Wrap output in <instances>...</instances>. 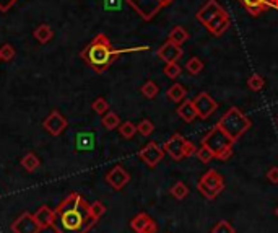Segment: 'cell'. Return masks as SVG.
Segmentation results:
<instances>
[{
  "mask_svg": "<svg viewBox=\"0 0 278 233\" xmlns=\"http://www.w3.org/2000/svg\"><path fill=\"white\" fill-rule=\"evenodd\" d=\"M80 57L85 60L89 68H93L96 73L106 72L117 57V51L111 44V39L106 34L98 33L89 41L86 47H83L80 52Z\"/></svg>",
  "mask_w": 278,
  "mask_h": 233,
  "instance_id": "obj_1",
  "label": "cell"
},
{
  "mask_svg": "<svg viewBox=\"0 0 278 233\" xmlns=\"http://www.w3.org/2000/svg\"><path fill=\"white\" fill-rule=\"evenodd\" d=\"M96 222L98 220H95L89 215V204L81 197L76 209L57 214L54 230L59 233H88L96 225Z\"/></svg>",
  "mask_w": 278,
  "mask_h": 233,
  "instance_id": "obj_2",
  "label": "cell"
},
{
  "mask_svg": "<svg viewBox=\"0 0 278 233\" xmlns=\"http://www.w3.org/2000/svg\"><path fill=\"white\" fill-rule=\"evenodd\" d=\"M217 126L228 137H231L233 142H236L246 134V131H249V127L252 126V122L244 113L241 111L239 108L233 106V108H229L223 116H221V119L218 121Z\"/></svg>",
  "mask_w": 278,
  "mask_h": 233,
  "instance_id": "obj_3",
  "label": "cell"
},
{
  "mask_svg": "<svg viewBox=\"0 0 278 233\" xmlns=\"http://www.w3.org/2000/svg\"><path fill=\"white\" fill-rule=\"evenodd\" d=\"M233 143L234 142L231 137H228L217 124H215L202 139V145L210 150L215 155V159L220 162H226L228 159H231Z\"/></svg>",
  "mask_w": 278,
  "mask_h": 233,
  "instance_id": "obj_4",
  "label": "cell"
},
{
  "mask_svg": "<svg viewBox=\"0 0 278 233\" xmlns=\"http://www.w3.org/2000/svg\"><path fill=\"white\" fill-rule=\"evenodd\" d=\"M225 189V180L218 171L208 170L207 173L197 181V191L205 199H215Z\"/></svg>",
  "mask_w": 278,
  "mask_h": 233,
  "instance_id": "obj_5",
  "label": "cell"
},
{
  "mask_svg": "<svg viewBox=\"0 0 278 233\" xmlns=\"http://www.w3.org/2000/svg\"><path fill=\"white\" fill-rule=\"evenodd\" d=\"M124 2H127L143 20H151L172 0H124Z\"/></svg>",
  "mask_w": 278,
  "mask_h": 233,
  "instance_id": "obj_6",
  "label": "cell"
},
{
  "mask_svg": "<svg viewBox=\"0 0 278 233\" xmlns=\"http://www.w3.org/2000/svg\"><path fill=\"white\" fill-rule=\"evenodd\" d=\"M192 103H194V106H196L197 116L200 119H208L218 108V103L205 92H200L199 95H196Z\"/></svg>",
  "mask_w": 278,
  "mask_h": 233,
  "instance_id": "obj_7",
  "label": "cell"
},
{
  "mask_svg": "<svg viewBox=\"0 0 278 233\" xmlns=\"http://www.w3.org/2000/svg\"><path fill=\"white\" fill-rule=\"evenodd\" d=\"M67 126H68L67 118H64V116H62V114L57 111V109H54V111H51V113L44 118V121H43L44 131H47L52 137L60 135V134L67 129Z\"/></svg>",
  "mask_w": 278,
  "mask_h": 233,
  "instance_id": "obj_8",
  "label": "cell"
},
{
  "mask_svg": "<svg viewBox=\"0 0 278 233\" xmlns=\"http://www.w3.org/2000/svg\"><path fill=\"white\" fill-rule=\"evenodd\" d=\"M164 153H166L164 148L159 147L156 142H148L147 145L138 152V157H140V160L145 165H148L150 168H155L158 163L163 160Z\"/></svg>",
  "mask_w": 278,
  "mask_h": 233,
  "instance_id": "obj_9",
  "label": "cell"
},
{
  "mask_svg": "<svg viewBox=\"0 0 278 233\" xmlns=\"http://www.w3.org/2000/svg\"><path fill=\"white\" fill-rule=\"evenodd\" d=\"M129 181H130V175L122 165H116L106 173V183L114 191H122L129 184Z\"/></svg>",
  "mask_w": 278,
  "mask_h": 233,
  "instance_id": "obj_10",
  "label": "cell"
},
{
  "mask_svg": "<svg viewBox=\"0 0 278 233\" xmlns=\"http://www.w3.org/2000/svg\"><path fill=\"white\" fill-rule=\"evenodd\" d=\"M41 230L43 228L39 227L36 218H34V215L30 214V212H25V214H22L12 223L13 233H39Z\"/></svg>",
  "mask_w": 278,
  "mask_h": 233,
  "instance_id": "obj_11",
  "label": "cell"
},
{
  "mask_svg": "<svg viewBox=\"0 0 278 233\" xmlns=\"http://www.w3.org/2000/svg\"><path fill=\"white\" fill-rule=\"evenodd\" d=\"M186 139L180 134H174V135H171L168 140L164 142V152L168 153L169 157L174 162H180L182 159H186L184 157V147H186Z\"/></svg>",
  "mask_w": 278,
  "mask_h": 233,
  "instance_id": "obj_12",
  "label": "cell"
},
{
  "mask_svg": "<svg viewBox=\"0 0 278 233\" xmlns=\"http://www.w3.org/2000/svg\"><path fill=\"white\" fill-rule=\"evenodd\" d=\"M130 228L134 230L135 233H156L158 225L148 214L140 212V214H137L130 220Z\"/></svg>",
  "mask_w": 278,
  "mask_h": 233,
  "instance_id": "obj_13",
  "label": "cell"
},
{
  "mask_svg": "<svg viewBox=\"0 0 278 233\" xmlns=\"http://www.w3.org/2000/svg\"><path fill=\"white\" fill-rule=\"evenodd\" d=\"M229 25H231V20H229L228 12L223 9L218 15H215L210 22L205 25V28L210 31L213 36H221V34L229 28Z\"/></svg>",
  "mask_w": 278,
  "mask_h": 233,
  "instance_id": "obj_14",
  "label": "cell"
},
{
  "mask_svg": "<svg viewBox=\"0 0 278 233\" xmlns=\"http://www.w3.org/2000/svg\"><path fill=\"white\" fill-rule=\"evenodd\" d=\"M158 57L164 60L166 64H171V62H177V60L182 57V49L180 46L172 43L171 39H168L166 43L158 49Z\"/></svg>",
  "mask_w": 278,
  "mask_h": 233,
  "instance_id": "obj_15",
  "label": "cell"
},
{
  "mask_svg": "<svg viewBox=\"0 0 278 233\" xmlns=\"http://www.w3.org/2000/svg\"><path fill=\"white\" fill-rule=\"evenodd\" d=\"M221 10H223V7H221L217 0H208L202 9L196 13V18H197V22H200L205 26L215 15H218Z\"/></svg>",
  "mask_w": 278,
  "mask_h": 233,
  "instance_id": "obj_16",
  "label": "cell"
},
{
  "mask_svg": "<svg viewBox=\"0 0 278 233\" xmlns=\"http://www.w3.org/2000/svg\"><path fill=\"white\" fill-rule=\"evenodd\" d=\"M34 218H36V222L39 223L41 228H49V227H54V222L55 218H57V214H55V210H52L49 205H41V207L34 212Z\"/></svg>",
  "mask_w": 278,
  "mask_h": 233,
  "instance_id": "obj_17",
  "label": "cell"
},
{
  "mask_svg": "<svg viewBox=\"0 0 278 233\" xmlns=\"http://www.w3.org/2000/svg\"><path fill=\"white\" fill-rule=\"evenodd\" d=\"M95 134L91 132H80L75 137V150L76 152H89L95 148Z\"/></svg>",
  "mask_w": 278,
  "mask_h": 233,
  "instance_id": "obj_18",
  "label": "cell"
},
{
  "mask_svg": "<svg viewBox=\"0 0 278 233\" xmlns=\"http://www.w3.org/2000/svg\"><path fill=\"white\" fill-rule=\"evenodd\" d=\"M177 114H179V118L182 119V121H186V122H192L196 118H199L197 111H196V106H194L192 100H187V101L182 103V105H179Z\"/></svg>",
  "mask_w": 278,
  "mask_h": 233,
  "instance_id": "obj_19",
  "label": "cell"
},
{
  "mask_svg": "<svg viewBox=\"0 0 278 233\" xmlns=\"http://www.w3.org/2000/svg\"><path fill=\"white\" fill-rule=\"evenodd\" d=\"M20 165H22V168L26 170L28 173H33V171H36L41 167V160H39V157L34 152H28V153H25L22 157Z\"/></svg>",
  "mask_w": 278,
  "mask_h": 233,
  "instance_id": "obj_20",
  "label": "cell"
},
{
  "mask_svg": "<svg viewBox=\"0 0 278 233\" xmlns=\"http://www.w3.org/2000/svg\"><path fill=\"white\" fill-rule=\"evenodd\" d=\"M81 199V196L78 193H70L64 201H62L59 205H57V209H55V214H62V212H67V210H73L76 209V205H78Z\"/></svg>",
  "mask_w": 278,
  "mask_h": 233,
  "instance_id": "obj_21",
  "label": "cell"
},
{
  "mask_svg": "<svg viewBox=\"0 0 278 233\" xmlns=\"http://www.w3.org/2000/svg\"><path fill=\"white\" fill-rule=\"evenodd\" d=\"M33 36H34V39H36L39 44H46V43H49V41L54 38V31H52V28L49 25L43 23V25H39L38 28L33 31Z\"/></svg>",
  "mask_w": 278,
  "mask_h": 233,
  "instance_id": "obj_22",
  "label": "cell"
},
{
  "mask_svg": "<svg viewBox=\"0 0 278 233\" xmlns=\"http://www.w3.org/2000/svg\"><path fill=\"white\" fill-rule=\"evenodd\" d=\"M252 17H259L265 10V0H238Z\"/></svg>",
  "mask_w": 278,
  "mask_h": 233,
  "instance_id": "obj_23",
  "label": "cell"
},
{
  "mask_svg": "<svg viewBox=\"0 0 278 233\" xmlns=\"http://www.w3.org/2000/svg\"><path fill=\"white\" fill-rule=\"evenodd\" d=\"M101 124H103L104 129H108V131H114V129H117V127L121 126V118L116 113L108 111L106 114H103Z\"/></svg>",
  "mask_w": 278,
  "mask_h": 233,
  "instance_id": "obj_24",
  "label": "cell"
},
{
  "mask_svg": "<svg viewBox=\"0 0 278 233\" xmlns=\"http://www.w3.org/2000/svg\"><path fill=\"white\" fill-rule=\"evenodd\" d=\"M168 39H171L172 43L176 44H184L187 39H189V33H187V30L184 28V26H174V28L171 30Z\"/></svg>",
  "mask_w": 278,
  "mask_h": 233,
  "instance_id": "obj_25",
  "label": "cell"
},
{
  "mask_svg": "<svg viewBox=\"0 0 278 233\" xmlns=\"http://www.w3.org/2000/svg\"><path fill=\"white\" fill-rule=\"evenodd\" d=\"M166 95H168V98L171 101H174V103H179V101H182L186 98V88L180 85V84H172L169 88H168V92H166Z\"/></svg>",
  "mask_w": 278,
  "mask_h": 233,
  "instance_id": "obj_26",
  "label": "cell"
},
{
  "mask_svg": "<svg viewBox=\"0 0 278 233\" xmlns=\"http://www.w3.org/2000/svg\"><path fill=\"white\" fill-rule=\"evenodd\" d=\"M169 193H171L172 197H174V199L182 201V199H186L187 196H189V188H187L186 183L177 181V183L174 184V186H172V188L169 189Z\"/></svg>",
  "mask_w": 278,
  "mask_h": 233,
  "instance_id": "obj_27",
  "label": "cell"
},
{
  "mask_svg": "<svg viewBox=\"0 0 278 233\" xmlns=\"http://www.w3.org/2000/svg\"><path fill=\"white\" fill-rule=\"evenodd\" d=\"M117 129H119V134L124 137V139H132V137L137 134V126L134 124V122H130V121L121 122V126Z\"/></svg>",
  "mask_w": 278,
  "mask_h": 233,
  "instance_id": "obj_28",
  "label": "cell"
},
{
  "mask_svg": "<svg viewBox=\"0 0 278 233\" xmlns=\"http://www.w3.org/2000/svg\"><path fill=\"white\" fill-rule=\"evenodd\" d=\"M104 214H106V205L101 201H95L93 204H89V215H91L95 220H100Z\"/></svg>",
  "mask_w": 278,
  "mask_h": 233,
  "instance_id": "obj_29",
  "label": "cell"
},
{
  "mask_svg": "<svg viewBox=\"0 0 278 233\" xmlns=\"http://www.w3.org/2000/svg\"><path fill=\"white\" fill-rule=\"evenodd\" d=\"M142 95L145 98H148V100H153L158 95V85L155 84L153 80H148V82H145V85L142 87Z\"/></svg>",
  "mask_w": 278,
  "mask_h": 233,
  "instance_id": "obj_30",
  "label": "cell"
},
{
  "mask_svg": "<svg viewBox=\"0 0 278 233\" xmlns=\"http://www.w3.org/2000/svg\"><path fill=\"white\" fill-rule=\"evenodd\" d=\"M263 85H265V79H263L262 75L254 73L247 79V87L251 88L252 92H260L263 88Z\"/></svg>",
  "mask_w": 278,
  "mask_h": 233,
  "instance_id": "obj_31",
  "label": "cell"
},
{
  "mask_svg": "<svg viewBox=\"0 0 278 233\" xmlns=\"http://www.w3.org/2000/svg\"><path fill=\"white\" fill-rule=\"evenodd\" d=\"M186 68H187V72H189V73L197 75V73H200L204 70V62L199 57H191L189 60H187Z\"/></svg>",
  "mask_w": 278,
  "mask_h": 233,
  "instance_id": "obj_32",
  "label": "cell"
},
{
  "mask_svg": "<svg viewBox=\"0 0 278 233\" xmlns=\"http://www.w3.org/2000/svg\"><path fill=\"white\" fill-rule=\"evenodd\" d=\"M153 131H155V126H153V122L150 119H142L137 124V132L140 134V135H143V137L151 135Z\"/></svg>",
  "mask_w": 278,
  "mask_h": 233,
  "instance_id": "obj_33",
  "label": "cell"
},
{
  "mask_svg": "<svg viewBox=\"0 0 278 233\" xmlns=\"http://www.w3.org/2000/svg\"><path fill=\"white\" fill-rule=\"evenodd\" d=\"M91 108H93V111H95L96 114L103 116V114H106V113L109 111V103L106 101V98L100 97V98H96V100L93 101Z\"/></svg>",
  "mask_w": 278,
  "mask_h": 233,
  "instance_id": "obj_34",
  "label": "cell"
},
{
  "mask_svg": "<svg viewBox=\"0 0 278 233\" xmlns=\"http://www.w3.org/2000/svg\"><path fill=\"white\" fill-rule=\"evenodd\" d=\"M196 157H197V160L200 163H205V165H207V163H210L215 159V155L204 145H200V148L196 150Z\"/></svg>",
  "mask_w": 278,
  "mask_h": 233,
  "instance_id": "obj_35",
  "label": "cell"
},
{
  "mask_svg": "<svg viewBox=\"0 0 278 233\" xmlns=\"http://www.w3.org/2000/svg\"><path fill=\"white\" fill-rule=\"evenodd\" d=\"M180 72H182V67H180L177 62L166 64V67H164V75H166L168 79H171V80L177 79L179 75H180Z\"/></svg>",
  "mask_w": 278,
  "mask_h": 233,
  "instance_id": "obj_36",
  "label": "cell"
},
{
  "mask_svg": "<svg viewBox=\"0 0 278 233\" xmlns=\"http://www.w3.org/2000/svg\"><path fill=\"white\" fill-rule=\"evenodd\" d=\"M15 54H17L15 47H13L10 43H5L2 47H0V59L5 60V62H10V60L15 57Z\"/></svg>",
  "mask_w": 278,
  "mask_h": 233,
  "instance_id": "obj_37",
  "label": "cell"
},
{
  "mask_svg": "<svg viewBox=\"0 0 278 233\" xmlns=\"http://www.w3.org/2000/svg\"><path fill=\"white\" fill-rule=\"evenodd\" d=\"M212 233H236V230H234V227L228 220H220L212 228Z\"/></svg>",
  "mask_w": 278,
  "mask_h": 233,
  "instance_id": "obj_38",
  "label": "cell"
},
{
  "mask_svg": "<svg viewBox=\"0 0 278 233\" xmlns=\"http://www.w3.org/2000/svg\"><path fill=\"white\" fill-rule=\"evenodd\" d=\"M267 180L272 184H278V167H272L267 171Z\"/></svg>",
  "mask_w": 278,
  "mask_h": 233,
  "instance_id": "obj_39",
  "label": "cell"
},
{
  "mask_svg": "<svg viewBox=\"0 0 278 233\" xmlns=\"http://www.w3.org/2000/svg\"><path fill=\"white\" fill-rule=\"evenodd\" d=\"M17 2H18V0H0V12L7 13Z\"/></svg>",
  "mask_w": 278,
  "mask_h": 233,
  "instance_id": "obj_40",
  "label": "cell"
},
{
  "mask_svg": "<svg viewBox=\"0 0 278 233\" xmlns=\"http://www.w3.org/2000/svg\"><path fill=\"white\" fill-rule=\"evenodd\" d=\"M196 145H194L192 142L187 140L186 142V147H184V157H192V155H196Z\"/></svg>",
  "mask_w": 278,
  "mask_h": 233,
  "instance_id": "obj_41",
  "label": "cell"
},
{
  "mask_svg": "<svg viewBox=\"0 0 278 233\" xmlns=\"http://www.w3.org/2000/svg\"><path fill=\"white\" fill-rule=\"evenodd\" d=\"M265 9H275V10H278V0H265Z\"/></svg>",
  "mask_w": 278,
  "mask_h": 233,
  "instance_id": "obj_42",
  "label": "cell"
},
{
  "mask_svg": "<svg viewBox=\"0 0 278 233\" xmlns=\"http://www.w3.org/2000/svg\"><path fill=\"white\" fill-rule=\"evenodd\" d=\"M275 215H276V217H278V207H276V209H275Z\"/></svg>",
  "mask_w": 278,
  "mask_h": 233,
  "instance_id": "obj_43",
  "label": "cell"
},
{
  "mask_svg": "<svg viewBox=\"0 0 278 233\" xmlns=\"http://www.w3.org/2000/svg\"><path fill=\"white\" fill-rule=\"evenodd\" d=\"M276 124H278V116H276Z\"/></svg>",
  "mask_w": 278,
  "mask_h": 233,
  "instance_id": "obj_44",
  "label": "cell"
},
{
  "mask_svg": "<svg viewBox=\"0 0 278 233\" xmlns=\"http://www.w3.org/2000/svg\"><path fill=\"white\" fill-rule=\"evenodd\" d=\"M54 233H59V231H54Z\"/></svg>",
  "mask_w": 278,
  "mask_h": 233,
  "instance_id": "obj_45",
  "label": "cell"
},
{
  "mask_svg": "<svg viewBox=\"0 0 278 233\" xmlns=\"http://www.w3.org/2000/svg\"><path fill=\"white\" fill-rule=\"evenodd\" d=\"M0 60H2V59H0Z\"/></svg>",
  "mask_w": 278,
  "mask_h": 233,
  "instance_id": "obj_46",
  "label": "cell"
}]
</instances>
